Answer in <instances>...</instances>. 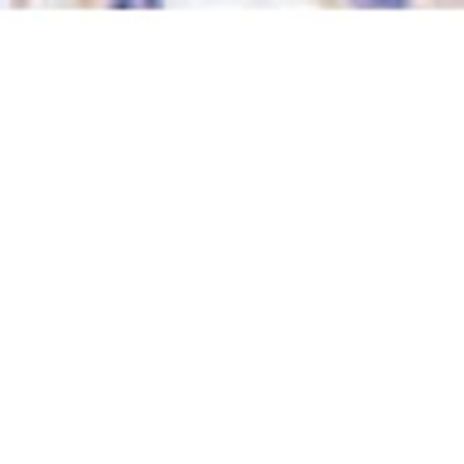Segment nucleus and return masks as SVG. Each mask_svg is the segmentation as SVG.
Returning <instances> with one entry per match:
<instances>
[{
    "label": "nucleus",
    "mask_w": 464,
    "mask_h": 464,
    "mask_svg": "<svg viewBox=\"0 0 464 464\" xmlns=\"http://www.w3.org/2000/svg\"><path fill=\"white\" fill-rule=\"evenodd\" d=\"M329 5H353V10H420V5L464 10V0H329Z\"/></svg>",
    "instance_id": "1"
},
{
    "label": "nucleus",
    "mask_w": 464,
    "mask_h": 464,
    "mask_svg": "<svg viewBox=\"0 0 464 464\" xmlns=\"http://www.w3.org/2000/svg\"><path fill=\"white\" fill-rule=\"evenodd\" d=\"M5 5H39V0H5ZM58 5H121V10H145L160 0H58Z\"/></svg>",
    "instance_id": "2"
}]
</instances>
